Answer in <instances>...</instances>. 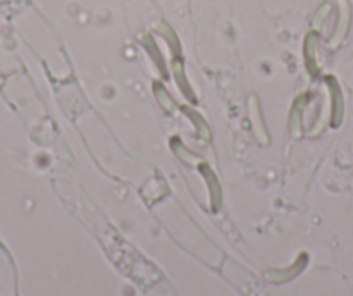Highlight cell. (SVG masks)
I'll list each match as a JSON object with an SVG mask.
<instances>
[{
    "mask_svg": "<svg viewBox=\"0 0 353 296\" xmlns=\"http://www.w3.org/2000/svg\"><path fill=\"white\" fill-rule=\"evenodd\" d=\"M350 21H352V11H350V6L346 0L339 2V14H338V23H336L334 33H332L331 40H329V47H338L339 43L345 40V37L348 35L350 30Z\"/></svg>",
    "mask_w": 353,
    "mask_h": 296,
    "instance_id": "6da1fadb",
    "label": "cell"
},
{
    "mask_svg": "<svg viewBox=\"0 0 353 296\" xmlns=\"http://www.w3.org/2000/svg\"><path fill=\"white\" fill-rule=\"evenodd\" d=\"M331 90H332V121L338 125L339 121H341V117H343L341 92H339L338 83H334V81L331 83Z\"/></svg>",
    "mask_w": 353,
    "mask_h": 296,
    "instance_id": "7a4b0ae2",
    "label": "cell"
}]
</instances>
